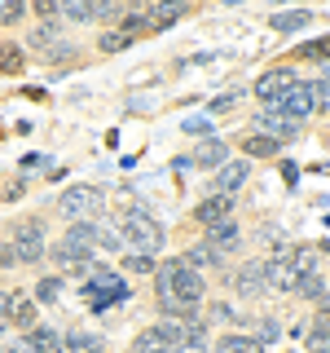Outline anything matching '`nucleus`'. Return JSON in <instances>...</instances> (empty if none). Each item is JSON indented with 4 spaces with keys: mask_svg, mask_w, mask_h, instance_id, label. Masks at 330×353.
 Masks as SVG:
<instances>
[{
    "mask_svg": "<svg viewBox=\"0 0 330 353\" xmlns=\"http://www.w3.org/2000/svg\"><path fill=\"white\" fill-rule=\"evenodd\" d=\"M88 353H93V349H88ZM97 353H102V349H97Z\"/></svg>",
    "mask_w": 330,
    "mask_h": 353,
    "instance_id": "43",
    "label": "nucleus"
},
{
    "mask_svg": "<svg viewBox=\"0 0 330 353\" xmlns=\"http://www.w3.org/2000/svg\"><path fill=\"white\" fill-rule=\"evenodd\" d=\"M242 146H247V154H278V137H264V132H251V137L242 141Z\"/></svg>",
    "mask_w": 330,
    "mask_h": 353,
    "instance_id": "26",
    "label": "nucleus"
},
{
    "mask_svg": "<svg viewBox=\"0 0 330 353\" xmlns=\"http://www.w3.org/2000/svg\"><path fill=\"white\" fill-rule=\"evenodd\" d=\"M207 248H212V252L238 248V230H234V221H216V225H207Z\"/></svg>",
    "mask_w": 330,
    "mask_h": 353,
    "instance_id": "16",
    "label": "nucleus"
},
{
    "mask_svg": "<svg viewBox=\"0 0 330 353\" xmlns=\"http://www.w3.org/2000/svg\"><path fill=\"white\" fill-rule=\"evenodd\" d=\"M22 9H27L22 0H0V22H5V27H14V22L22 18Z\"/></svg>",
    "mask_w": 330,
    "mask_h": 353,
    "instance_id": "29",
    "label": "nucleus"
},
{
    "mask_svg": "<svg viewBox=\"0 0 330 353\" xmlns=\"http://www.w3.org/2000/svg\"><path fill=\"white\" fill-rule=\"evenodd\" d=\"M159 305L168 314H190V309L203 301V274L185 261H163L159 270Z\"/></svg>",
    "mask_w": 330,
    "mask_h": 353,
    "instance_id": "1",
    "label": "nucleus"
},
{
    "mask_svg": "<svg viewBox=\"0 0 330 353\" xmlns=\"http://www.w3.org/2000/svg\"><path fill=\"white\" fill-rule=\"evenodd\" d=\"M44 256V230L40 221H27L14 239V261H40Z\"/></svg>",
    "mask_w": 330,
    "mask_h": 353,
    "instance_id": "8",
    "label": "nucleus"
},
{
    "mask_svg": "<svg viewBox=\"0 0 330 353\" xmlns=\"http://www.w3.org/2000/svg\"><path fill=\"white\" fill-rule=\"evenodd\" d=\"M124 296H128V283L119 274L93 270V279H88V301H93V309H106L110 301H124Z\"/></svg>",
    "mask_w": 330,
    "mask_h": 353,
    "instance_id": "6",
    "label": "nucleus"
},
{
    "mask_svg": "<svg viewBox=\"0 0 330 353\" xmlns=\"http://www.w3.org/2000/svg\"><path fill=\"white\" fill-rule=\"evenodd\" d=\"M308 349H313V353H326L330 349V318L326 314H317L313 331H308Z\"/></svg>",
    "mask_w": 330,
    "mask_h": 353,
    "instance_id": "21",
    "label": "nucleus"
},
{
    "mask_svg": "<svg viewBox=\"0 0 330 353\" xmlns=\"http://www.w3.org/2000/svg\"><path fill=\"white\" fill-rule=\"evenodd\" d=\"M128 270H132V274H150L154 261H150V256H128Z\"/></svg>",
    "mask_w": 330,
    "mask_h": 353,
    "instance_id": "35",
    "label": "nucleus"
},
{
    "mask_svg": "<svg viewBox=\"0 0 330 353\" xmlns=\"http://www.w3.org/2000/svg\"><path fill=\"white\" fill-rule=\"evenodd\" d=\"M247 176H251V163H247V159H234V163H225V168L216 172L212 185H216V194H234L238 185L247 181Z\"/></svg>",
    "mask_w": 330,
    "mask_h": 353,
    "instance_id": "12",
    "label": "nucleus"
},
{
    "mask_svg": "<svg viewBox=\"0 0 330 353\" xmlns=\"http://www.w3.org/2000/svg\"><path fill=\"white\" fill-rule=\"evenodd\" d=\"M0 265H5V256H0Z\"/></svg>",
    "mask_w": 330,
    "mask_h": 353,
    "instance_id": "44",
    "label": "nucleus"
},
{
    "mask_svg": "<svg viewBox=\"0 0 330 353\" xmlns=\"http://www.w3.org/2000/svg\"><path fill=\"white\" fill-rule=\"evenodd\" d=\"M273 106H282L286 115L304 119L308 110H313V97H308V84H291V88H286V93H282V97H278V102H273Z\"/></svg>",
    "mask_w": 330,
    "mask_h": 353,
    "instance_id": "13",
    "label": "nucleus"
},
{
    "mask_svg": "<svg viewBox=\"0 0 330 353\" xmlns=\"http://www.w3.org/2000/svg\"><path fill=\"white\" fill-rule=\"evenodd\" d=\"M124 44H128V40L119 36V31H110V36H102V49H106V53H119Z\"/></svg>",
    "mask_w": 330,
    "mask_h": 353,
    "instance_id": "34",
    "label": "nucleus"
},
{
    "mask_svg": "<svg viewBox=\"0 0 330 353\" xmlns=\"http://www.w3.org/2000/svg\"><path fill=\"white\" fill-rule=\"evenodd\" d=\"M194 163H198V168H216V163H225V141L207 137L203 146H194Z\"/></svg>",
    "mask_w": 330,
    "mask_h": 353,
    "instance_id": "18",
    "label": "nucleus"
},
{
    "mask_svg": "<svg viewBox=\"0 0 330 353\" xmlns=\"http://www.w3.org/2000/svg\"><path fill=\"white\" fill-rule=\"evenodd\" d=\"M22 71V49L18 44H0V75H18Z\"/></svg>",
    "mask_w": 330,
    "mask_h": 353,
    "instance_id": "25",
    "label": "nucleus"
},
{
    "mask_svg": "<svg viewBox=\"0 0 330 353\" xmlns=\"http://www.w3.org/2000/svg\"><path fill=\"white\" fill-rule=\"evenodd\" d=\"M163 336V345L176 349V345H194V340H203V323H185V318H168V323L154 327Z\"/></svg>",
    "mask_w": 330,
    "mask_h": 353,
    "instance_id": "7",
    "label": "nucleus"
},
{
    "mask_svg": "<svg viewBox=\"0 0 330 353\" xmlns=\"http://www.w3.org/2000/svg\"><path fill=\"white\" fill-rule=\"evenodd\" d=\"M141 31H150V22L146 18H141V14H132V18H124V31H119V36H141Z\"/></svg>",
    "mask_w": 330,
    "mask_h": 353,
    "instance_id": "32",
    "label": "nucleus"
},
{
    "mask_svg": "<svg viewBox=\"0 0 330 353\" xmlns=\"http://www.w3.org/2000/svg\"><path fill=\"white\" fill-rule=\"evenodd\" d=\"M216 353H264V349H260V340H251V336H225L216 345Z\"/></svg>",
    "mask_w": 330,
    "mask_h": 353,
    "instance_id": "22",
    "label": "nucleus"
},
{
    "mask_svg": "<svg viewBox=\"0 0 330 353\" xmlns=\"http://www.w3.org/2000/svg\"><path fill=\"white\" fill-rule=\"evenodd\" d=\"M119 239H128L137 252H159L163 248V225L146 212H124L119 216Z\"/></svg>",
    "mask_w": 330,
    "mask_h": 353,
    "instance_id": "3",
    "label": "nucleus"
},
{
    "mask_svg": "<svg viewBox=\"0 0 330 353\" xmlns=\"http://www.w3.org/2000/svg\"><path fill=\"white\" fill-rule=\"evenodd\" d=\"M172 353H203V340H194V345H176Z\"/></svg>",
    "mask_w": 330,
    "mask_h": 353,
    "instance_id": "39",
    "label": "nucleus"
},
{
    "mask_svg": "<svg viewBox=\"0 0 330 353\" xmlns=\"http://www.w3.org/2000/svg\"><path fill=\"white\" fill-rule=\"evenodd\" d=\"M260 128L269 132V137H295V132H300V119L286 115L282 106H264L260 110Z\"/></svg>",
    "mask_w": 330,
    "mask_h": 353,
    "instance_id": "9",
    "label": "nucleus"
},
{
    "mask_svg": "<svg viewBox=\"0 0 330 353\" xmlns=\"http://www.w3.org/2000/svg\"><path fill=\"white\" fill-rule=\"evenodd\" d=\"M132 353H168V345H163L159 331H141L137 345H132Z\"/></svg>",
    "mask_w": 330,
    "mask_h": 353,
    "instance_id": "27",
    "label": "nucleus"
},
{
    "mask_svg": "<svg viewBox=\"0 0 330 353\" xmlns=\"http://www.w3.org/2000/svg\"><path fill=\"white\" fill-rule=\"evenodd\" d=\"M198 225H216V221H229L234 216V199L229 194H212V199H203V203H198Z\"/></svg>",
    "mask_w": 330,
    "mask_h": 353,
    "instance_id": "10",
    "label": "nucleus"
},
{
    "mask_svg": "<svg viewBox=\"0 0 330 353\" xmlns=\"http://www.w3.org/2000/svg\"><path fill=\"white\" fill-rule=\"evenodd\" d=\"M278 336H282V327L273 323V318H264V323H260V340H278Z\"/></svg>",
    "mask_w": 330,
    "mask_h": 353,
    "instance_id": "36",
    "label": "nucleus"
},
{
    "mask_svg": "<svg viewBox=\"0 0 330 353\" xmlns=\"http://www.w3.org/2000/svg\"><path fill=\"white\" fill-rule=\"evenodd\" d=\"M181 14H185V0H154V14L146 22H150V27H172Z\"/></svg>",
    "mask_w": 330,
    "mask_h": 353,
    "instance_id": "17",
    "label": "nucleus"
},
{
    "mask_svg": "<svg viewBox=\"0 0 330 353\" xmlns=\"http://www.w3.org/2000/svg\"><path fill=\"white\" fill-rule=\"evenodd\" d=\"M36 9H40V14H53L58 5H53V0H36Z\"/></svg>",
    "mask_w": 330,
    "mask_h": 353,
    "instance_id": "40",
    "label": "nucleus"
},
{
    "mask_svg": "<svg viewBox=\"0 0 330 353\" xmlns=\"http://www.w3.org/2000/svg\"><path fill=\"white\" fill-rule=\"evenodd\" d=\"M128 5H132V9H146V5H154V0H128Z\"/></svg>",
    "mask_w": 330,
    "mask_h": 353,
    "instance_id": "41",
    "label": "nucleus"
},
{
    "mask_svg": "<svg viewBox=\"0 0 330 353\" xmlns=\"http://www.w3.org/2000/svg\"><path fill=\"white\" fill-rule=\"evenodd\" d=\"M264 287H269V279H264V265H260V261H256V265H242L238 279H234V292H238V296H260Z\"/></svg>",
    "mask_w": 330,
    "mask_h": 353,
    "instance_id": "14",
    "label": "nucleus"
},
{
    "mask_svg": "<svg viewBox=\"0 0 330 353\" xmlns=\"http://www.w3.org/2000/svg\"><path fill=\"white\" fill-rule=\"evenodd\" d=\"M300 58H313V62H326V40H313L308 49H300Z\"/></svg>",
    "mask_w": 330,
    "mask_h": 353,
    "instance_id": "33",
    "label": "nucleus"
},
{
    "mask_svg": "<svg viewBox=\"0 0 330 353\" xmlns=\"http://www.w3.org/2000/svg\"><path fill=\"white\" fill-rule=\"evenodd\" d=\"M58 292H62V279H44V283H36V301H40V305H53V301H58Z\"/></svg>",
    "mask_w": 330,
    "mask_h": 353,
    "instance_id": "28",
    "label": "nucleus"
},
{
    "mask_svg": "<svg viewBox=\"0 0 330 353\" xmlns=\"http://www.w3.org/2000/svg\"><path fill=\"white\" fill-rule=\"evenodd\" d=\"M216 256H220V252H212V248H207V243H203V248H194L190 256H185V265H194V270H198V265H212Z\"/></svg>",
    "mask_w": 330,
    "mask_h": 353,
    "instance_id": "30",
    "label": "nucleus"
},
{
    "mask_svg": "<svg viewBox=\"0 0 330 353\" xmlns=\"http://www.w3.org/2000/svg\"><path fill=\"white\" fill-rule=\"evenodd\" d=\"M5 314H9V323H18V327H31V323H36V305L22 301V296H9Z\"/></svg>",
    "mask_w": 330,
    "mask_h": 353,
    "instance_id": "20",
    "label": "nucleus"
},
{
    "mask_svg": "<svg viewBox=\"0 0 330 353\" xmlns=\"http://www.w3.org/2000/svg\"><path fill=\"white\" fill-rule=\"evenodd\" d=\"M295 292H304L308 301L326 305V279H322V274H313V270H308V274H300V283H295Z\"/></svg>",
    "mask_w": 330,
    "mask_h": 353,
    "instance_id": "19",
    "label": "nucleus"
},
{
    "mask_svg": "<svg viewBox=\"0 0 330 353\" xmlns=\"http://www.w3.org/2000/svg\"><path fill=\"white\" fill-rule=\"evenodd\" d=\"M49 40H53V27H40V31H36V44H44V49H49Z\"/></svg>",
    "mask_w": 330,
    "mask_h": 353,
    "instance_id": "37",
    "label": "nucleus"
},
{
    "mask_svg": "<svg viewBox=\"0 0 330 353\" xmlns=\"http://www.w3.org/2000/svg\"><path fill=\"white\" fill-rule=\"evenodd\" d=\"M93 248H97V230L93 225H71V230H66V239L58 243V261L66 265V270H75V265H80Z\"/></svg>",
    "mask_w": 330,
    "mask_h": 353,
    "instance_id": "5",
    "label": "nucleus"
},
{
    "mask_svg": "<svg viewBox=\"0 0 330 353\" xmlns=\"http://www.w3.org/2000/svg\"><path fill=\"white\" fill-rule=\"evenodd\" d=\"M304 22H308V9H291V14H273L269 27H273V31H300Z\"/></svg>",
    "mask_w": 330,
    "mask_h": 353,
    "instance_id": "23",
    "label": "nucleus"
},
{
    "mask_svg": "<svg viewBox=\"0 0 330 353\" xmlns=\"http://www.w3.org/2000/svg\"><path fill=\"white\" fill-rule=\"evenodd\" d=\"M22 345H27L31 353H62V340H58V331H49V327H31Z\"/></svg>",
    "mask_w": 330,
    "mask_h": 353,
    "instance_id": "15",
    "label": "nucleus"
},
{
    "mask_svg": "<svg viewBox=\"0 0 330 353\" xmlns=\"http://www.w3.org/2000/svg\"><path fill=\"white\" fill-rule=\"evenodd\" d=\"M308 97H313V110H326V97H330L326 80H313V84H308Z\"/></svg>",
    "mask_w": 330,
    "mask_h": 353,
    "instance_id": "31",
    "label": "nucleus"
},
{
    "mask_svg": "<svg viewBox=\"0 0 330 353\" xmlns=\"http://www.w3.org/2000/svg\"><path fill=\"white\" fill-rule=\"evenodd\" d=\"M234 102H238V93H234V97H216V102H212V110H229Z\"/></svg>",
    "mask_w": 330,
    "mask_h": 353,
    "instance_id": "38",
    "label": "nucleus"
},
{
    "mask_svg": "<svg viewBox=\"0 0 330 353\" xmlns=\"http://www.w3.org/2000/svg\"><path fill=\"white\" fill-rule=\"evenodd\" d=\"M97 208H102V190H97V185H71V190L58 199V212L71 216V221L97 216Z\"/></svg>",
    "mask_w": 330,
    "mask_h": 353,
    "instance_id": "4",
    "label": "nucleus"
},
{
    "mask_svg": "<svg viewBox=\"0 0 330 353\" xmlns=\"http://www.w3.org/2000/svg\"><path fill=\"white\" fill-rule=\"evenodd\" d=\"M115 14H119V0H84V18L106 22V18H115Z\"/></svg>",
    "mask_w": 330,
    "mask_h": 353,
    "instance_id": "24",
    "label": "nucleus"
},
{
    "mask_svg": "<svg viewBox=\"0 0 330 353\" xmlns=\"http://www.w3.org/2000/svg\"><path fill=\"white\" fill-rule=\"evenodd\" d=\"M5 323H9V318H5V314H0V331H5Z\"/></svg>",
    "mask_w": 330,
    "mask_h": 353,
    "instance_id": "42",
    "label": "nucleus"
},
{
    "mask_svg": "<svg viewBox=\"0 0 330 353\" xmlns=\"http://www.w3.org/2000/svg\"><path fill=\"white\" fill-rule=\"evenodd\" d=\"M308 265H313L308 248H282L264 261V279L278 292H295V283H300V274H308Z\"/></svg>",
    "mask_w": 330,
    "mask_h": 353,
    "instance_id": "2",
    "label": "nucleus"
},
{
    "mask_svg": "<svg viewBox=\"0 0 330 353\" xmlns=\"http://www.w3.org/2000/svg\"><path fill=\"white\" fill-rule=\"evenodd\" d=\"M291 84H295V75L278 66V71H269V75H264V80L256 84V93H260V102H264V106H273V102H278V97L286 93V88H291Z\"/></svg>",
    "mask_w": 330,
    "mask_h": 353,
    "instance_id": "11",
    "label": "nucleus"
}]
</instances>
